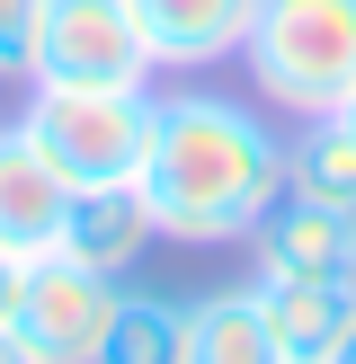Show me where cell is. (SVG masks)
Here are the masks:
<instances>
[{"label": "cell", "mask_w": 356, "mask_h": 364, "mask_svg": "<svg viewBox=\"0 0 356 364\" xmlns=\"http://www.w3.org/2000/svg\"><path fill=\"white\" fill-rule=\"evenodd\" d=\"M134 178L160 213V240L231 249L285 196V134L249 98L178 89V98H152V151Z\"/></svg>", "instance_id": "6da1fadb"}, {"label": "cell", "mask_w": 356, "mask_h": 364, "mask_svg": "<svg viewBox=\"0 0 356 364\" xmlns=\"http://www.w3.org/2000/svg\"><path fill=\"white\" fill-rule=\"evenodd\" d=\"M249 89L285 116H338L356 98V0H258L241 36Z\"/></svg>", "instance_id": "7a4b0ae2"}, {"label": "cell", "mask_w": 356, "mask_h": 364, "mask_svg": "<svg viewBox=\"0 0 356 364\" xmlns=\"http://www.w3.org/2000/svg\"><path fill=\"white\" fill-rule=\"evenodd\" d=\"M18 116L53 142L71 178H134L152 151V89H98V80H27Z\"/></svg>", "instance_id": "3957f363"}, {"label": "cell", "mask_w": 356, "mask_h": 364, "mask_svg": "<svg viewBox=\"0 0 356 364\" xmlns=\"http://www.w3.org/2000/svg\"><path fill=\"white\" fill-rule=\"evenodd\" d=\"M116 302H125V276H107V267H80V258H63V249H45V258H27V284H18L9 329L27 338L45 364H89V355L107 347Z\"/></svg>", "instance_id": "277c9868"}, {"label": "cell", "mask_w": 356, "mask_h": 364, "mask_svg": "<svg viewBox=\"0 0 356 364\" xmlns=\"http://www.w3.org/2000/svg\"><path fill=\"white\" fill-rule=\"evenodd\" d=\"M152 36L134 0H53L36 80H98V89H152Z\"/></svg>", "instance_id": "5b68a950"}, {"label": "cell", "mask_w": 356, "mask_h": 364, "mask_svg": "<svg viewBox=\"0 0 356 364\" xmlns=\"http://www.w3.org/2000/svg\"><path fill=\"white\" fill-rule=\"evenodd\" d=\"M160 240V213L142 196V178H71V205L53 249L80 267H107V276H134V258Z\"/></svg>", "instance_id": "8992f818"}, {"label": "cell", "mask_w": 356, "mask_h": 364, "mask_svg": "<svg viewBox=\"0 0 356 364\" xmlns=\"http://www.w3.org/2000/svg\"><path fill=\"white\" fill-rule=\"evenodd\" d=\"M63 205H71V169L53 160V142L27 116H9L0 124V249L45 258L63 231Z\"/></svg>", "instance_id": "52a82bcc"}, {"label": "cell", "mask_w": 356, "mask_h": 364, "mask_svg": "<svg viewBox=\"0 0 356 364\" xmlns=\"http://www.w3.org/2000/svg\"><path fill=\"white\" fill-rule=\"evenodd\" d=\"M249 302H258L267 347L285 364H330L356 329V284L338 276H249Z\"/></svg>", "instance_id": "ba28073f"}, {"label": "cell", "mask_w": 356, "mask_h": 364, "mask_svg": "<svg viewBox=\"0 0 356 364\" xmlns=\"http://www.w3.org/2000/svg\"><path fill=\"white\" fill-rule=\"evenodd\" d=\"M249 258H258V276H338V284H356V213L276 196L267 223L249 231Z\"/></svg>", "instance_id": "9c48e42d"}, {"label": "cell", "mask_w": 356, "mask_h": 364, "mask_svg": "<svg viewBox=\"0 0 356 364\" xmlns=\"http://www.w3.org/2000/svg\"><path fill=\"white\" fill-rule=\"evenodd\" d=\"M134 9H142L160 71H214V63H241V36H249L258 0H134Z\"/></svg>", "instance_id": "30bf717a"}, {"label": "cell", "mask_w": 356, "mask_h": 364, "mask_svg": "<svg viewBox=\"0 0 356 364\" xmlns=\"http://www.w3.org/2000/svg\"><path fill=\"white\" fill-rule=\"evenodd\" d=\"M285 196L356 213V124H347V107L338 116H303V134L285 142Z\"/></svg>", "instance_id": "8fae6325"}, {"label": "cell", "mask_w": 356, "mask_h": 364, "mask_svg": "<svg viewBox=\"0 0 356 364\" xmlns=\"http://www.w3.org/2000/svg\"><path fill=\"white\" fill-rule=\"evenodd\" d=\"M187 364H285L267 347V320H258V302H249V284L187 302Z\"/></svg>", "instance_id": "7c38bea8"}, {"label": "cell", "mask_w": 356, "mask_h": 364, "mask_svg": "<svg viewBox=\"0 0 356 364\" xmlns=\"http://www.w3.org/2000/svg\"><path fill=\"white\" fill-rule=\"evenodd\" d=\"M89 364H187V302L169 294H125L107 320V347Z\"/></svg>", "instance_id": "4fadbf2b"}, {"label": "cell", "mask_w": 356, "mask_h": 364, "mask_svg": "<svg viewBox=\"0 0 356 364\" xmlns=\"http://www.w3.org/2000/svg\"><path fill=\"white\" fill-rule=\"evenodd\" d=\"M45 9H53V0H0V80H36Z\"/></svg>", "instance_id": "5bb4252c"}, {"label": "cell", "mask_w": 356, "mask_h": 364, "mask_svg": "<svg viewBox=\"0 0 356 364\" xmlns=\"http://www.w3.org/2000/svg\"><path fill=\"white\" fill-rule=\"evenodd\" d=\"M18 284H27V258L0 249V329H9V311H18Z\"/></svg>", "instance_id": "9a60e30c"}, {"label": "cell", "mask_w": 356, "mask_h": 364, "mask_svg": "<svg viewBox=\"0 0 356 364\" xmlns=\"http://www.w3.org/2000/svg\"><path fill=\"white\" fill-rule=\"evenodd\" d=\"M0 364H45V355H36V347H27L18 329H0Z\"/></svg>", "instance_id": "2e32d148"}, {"label": "cell", "mask_w": 356, "mask_h": 364, "mask_svg": "<svg viewBox=\"0 0 356 364\" xmlns=\"http://www.w3.org/2000/svg\"><path fill=\"white\" fill-rule=\"evenodd\" d=\"M330 364H356V329H347V347H338V355H330Z\"/></svg>", "instance_id": "e0dca14e"}, {"label": "cell", "mask_w": 356, "mask_h": 364, "mask_svg": "<svg viewBox=\"0 0 356 364\" xmlns=\"http://www.w3.org/2000/svg\"><path fill=\"white\" fill-rule=\"evenodd\" d=\"M347 124H356V98H347Z\"/></svg>", "instance_id": "ac0fdd59"}]
</instances>
